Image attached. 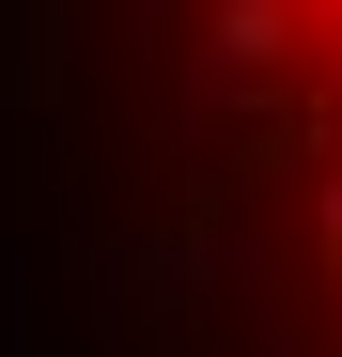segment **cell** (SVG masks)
Masks as SVG:
<instances>
[{"mask_svg":"<svg viewBox=\"0 0 342 357\" xmlns=\"http://www.w3.org/2000/svg\"><path fill=\"white\" fill-rule=\"evenodd\" d=\"M327 16H342V0H327Z\"/></svg>","mask_w":342,"mask_h":357,"instance_id":"2","label":"cell"},{"mask_svg":"<svg viewBox=\"0 0 342 357\" xmlns=\"http://www.w3.org/2000/svg\"><path fill=\"white\" fill-rule=\"evenodd\" d=\"M280 31H296L280 0H218V47H234V63H280Z\"/></svg>","mask_w":342,"mask_h":357,"instance_id":"1","label":"cell"}]
</instances>
